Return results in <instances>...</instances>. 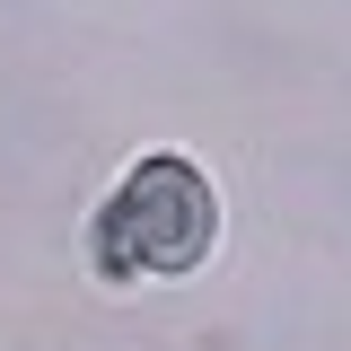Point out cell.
Masks as SVG:
<instances>
[{"label": "cell", "mask_w": 351, "mask_h": 351, "mask_svg": "<svg viewBox=\"0 0 351 351\" xmlns=\"http://www.w3.org/2000/svg\"><path fill=\"white\" fill-rule=\"evenodd\" d=\"M219 237V202L184 158H149L123 176V193L106 202L97 263L106 272H193Z\"/></svg>", "instance_id": "obj_1"}]
</instances>
